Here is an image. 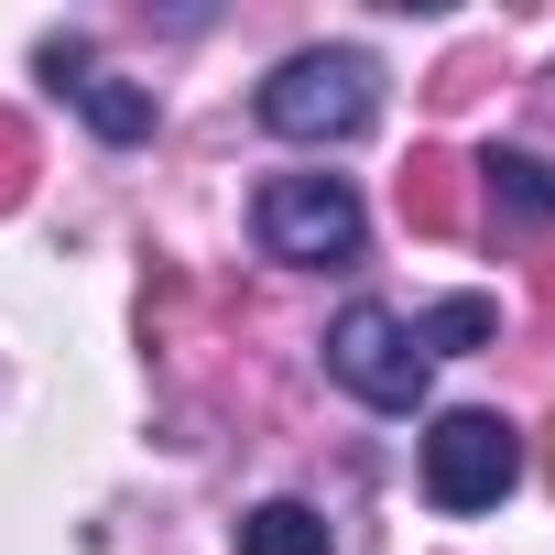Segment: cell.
Masks as SVG:
<instances>
[{
    "label": "cell",
    "mask_w": 555,
    "mask_h": 555,
    "mask_svg": "<svg viewBox=\"0 0 555 555\" xmlns=\"http://www.w3.org/2000/svg\"><path fill=\"white\" fill-rule=\"evenodd\" d=\"M261 131H284V142H360L371 109H382V66L360 44H306L261 77Z\"/></svg>",
    "instance_id": "cell-1"
},
{
    "label": "cell",
    "mask_w": 555,
    "mask_h": 555,
    "mask_svg": "<svg viewBox=\"0 0 555 555\" xmlns=\"http://www.w3.org/2000/svg\"><path fill=\"white\" fill-rule=\"evenodd\" d=\"M425 371H436V360L414 349V327H403L392 306H371V295L338 306V327H327V382H338V392H360L371 414H414V403H425Z\"/></svg>",
    "instance_id": "cell-2"
},
{
    "label": "cell",
    "mask_w": 555,
    "mask_h": 555,
    "mask_svg": "<svg viewBox=\"0 0 555 555\" xmlns=\"http://www.w3.org/2000/svg\"><path fill=\"white\" fill-rule=\"evenodd\" d=\"M360 196H349V175H272L261 196H250V240L272 250V261H360Z\"/></svg>",
    "instance_id": "cell-3"
},
{
    "label": "cell",
    "mask_w": 555,
    "mask_h": 555,
    "mask_svg": "<svg viewBox=\"0 0 555 555\" xmlns=\"http://www.w3.org/2000/svg\"><path fill=\"white\" fill-rule=\"evenodd\" d=\"M512 479H522V436L501 414H479V403L436 414V436H425V501L436 512H490Z\"/></svg>",
    "instance_id": "cell-4"
},
{
    "label": "cell",
    "mask_w": 555,
    "mask_h": 555,
    "mask_svg": "<svg viewBox=\"0 0 555 555\" xmlns=\"http://www.w3.org/2000/svg\"><path fill=\"white\" fill-rule=\"evenodd\" d=\"M392 207H403V229H414V240H457V229H468V164H457L447 142H425V153L403 164Z\"/></svg>",
    "instance_id": "cell-5"
},
{
    "label": "cell",
    "mask_w": 555,
    "mask_h": 555,
    "mask_svg": "<svg viewBox=\"0 0 555 555\" xmlns=\"http://www.w3.org/2000/svg\"><path fill=\"white\" fill-rule=\"evenodd\" d=\"M479 175H490V207H501L512 229H555V164H544V153H490Z\"/></svg>",
    "instance_id": "cell-6"
},
{
    "label": "cell",
    "mask_w": 555,
    "mask_h": 555,
    "mask_svg": "<svg viewBox=\"0 0 555 555\" xmlns=\"http://www.w3.org/2000/svg\"><path fill=\"white\" fill-rule=\"evenodd\" d=\"M240 555H327V512H306V501H250V512H240Z\"/></svg>",
    "instance_id": "cell-7"
},
{
    "label": "cell",
    "mask_w": 555,
    "mask_h": 555,
    "mask_svg": "<svg viewBox=\"0 0 555 555\" xmlns=\"http://www.w3.org/2000/svg\"><path fill=\"white\" fill-rule=\"evenodd\" d=\"M77 109H88L99 142H153V88H131V77H88Z\"/></svg>",
    "instance_id": "cell-8"
},
{
    "label": "cell",
    "mask_w": 555,
    "mask_h": 555,
    "mask_svg": "<svg viewBox=\"0 0 555 555\" xmlns=\"http://www.w3.org/2000/svg\"><path fill=\"white\" fill-rule=\"evenodd\" d=\"M490 327H501V317H490V295H447V306H425V317H414V349H425V360H447V349H479Z\"/></svg>",
    "instance_id": "cell-9"
},
{
    "label": "cell",
    "mask_w": 555,
    "mask_h": 555,
    "mask_svg": "<svg viewBox=\"0 0 555 555\" xmlns=\"http://www.w3.org/2000/svg\"><path fill=\"white\" fill-rule=\"evenodd\" d=\"M23 196H34V131H23V109H0V218Z\"/></svg>",
    "instance_id": "cell-10"
},
{
    "label": "cell",
    "mask_w": 555,
    "mask_h": 555,
    "mask_svg": "<svg viewBox=\"0 0 555 555\" xmlns=\"http://www.w3.org/2000/svg\"><path fill=\"white\" fill-rule=\"evenodd\" d=\"M34 66H44V88H66V99H77V88L99 77V44H88V34H44V55H34Z\"/></svg>",
    "instance_id": "cell-11"
},
{
    "label": "cell",
    "mask_w": 555,
    "mask_h": 555,
    "mask_svg": "<svg viewBox=\"0 0 555 555\" xmlns=\"http://www.w3.org/2000/svg\"><path fill=\"white\" fill-rule=\"evenodd\" d=\"M533 306H544V317H555V261H533Z\"/></svg>",
    "instance_id": "cell-12"
},
{
    "label": "cell",
    "mask_w": 555,
    "mask_h": 555,
    "mask_svg": "<svg viewBox=\"0 0 555 555\" xmlns=\"http://www.w3.org/2000/svg\"><path fill=\"white\" fill-rule=\"evenodd\" d=\"M544 490H555V425H544Z\"/></svg>",
    "instance_id": "cell-13"
}]
</instances>
